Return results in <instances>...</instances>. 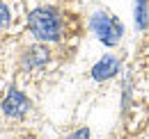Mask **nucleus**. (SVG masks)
I'll use <instances>...</instances> for the list:
<instances>
[{"label":"nucleus","instance_id":"1","mask_svg":"<svg viewBox=\"0 0 149 139\" xmlns=\"http://www.w3.org/2000/svg\"><path fill=\"white\" fill-rule=\"evenodd\" d=\"M28 25L39 41H57L62 34V18L55 9H46V7L35 9L28 16Z\"/></svg>","mask_w":149,"mask_h":139},{"label":"nucleus","instance_id":"2","mask_svg":"<svg viewBox=\"0 0 149 139\" xmlns=\"http://www.w3.org/2000/svg\"><path fill=\"white\" fill-rule=\"evenodd\" d=\"M90 28H92V32L99 36V41L103 46H117L122 34H124L122 21L110 16V14H106V12H96L90 18Z\"/></svg>","mask_w":149,"mask_h":139},{"label":"nucleus","instance_id":"3","mask_svg":"<svg viewBox=\"0 0 149 139\" xmlns=\"http://www.w3.org/2000/svg\"><path fill=\"white\" fill-rule=\"evenodd\" d=\"M28 109H30V100L21 94L19 89H9L5 100H2V112L7 116H12V119H23L28 114Z\"/></svg>","mask_w":149,"mask_h":139},{"label":"nucleus","instance_id":"4","mask_svg":"<svg viewBox=\"0 0 149 139\" xmlns=\"http://www.w3.org/2000/svg\"><path fill=\"white\" fill-rule=\"evenodd\" d=\"M122 66V62L115 57V55H103L96 64L92 66V78L103 82V80H110L112 75H117V71Z\"/></svg>","mask_w":149,"mask_h":139},{"label":"nucleus","instance_id":"5","mask_svg":"<svg viewBox=\"0 0 149 139\" xmlns=\"http://www.w3.org/2000/svg\"><path fill=\"white\" fill-rule=\"evenodd\" d=\"M46 62H48V50L41 46H35L25 52V66L28 69H41Z\"/></svg>","mask_w":149,"mask_h":139},{"label":"nucleus","instance_id":"6","mask_svg":"<svg viewBox=\"0 0 149 139\" xmlns=\"http://www.w3.org/2000/svg\"><path fill=\"white\" fill-rule=\"evenodd\" d=\"M133 16H135V28L138 30H147V25H149V0H135Z\"/></svg>","mask_w":149,"mask_h":139},{"label":"nucleus","instance_id":"7","mask_svg":"<svg viewBox=\"0 0 149 139\" xmlns=\"http://www.w3.org/2000/svg\"><path fill=\"white\" fill-rule=\"evenodd\" d=\"M7 23H9V9L5 2H0V28H5Z\"/></svg>","mask_w":149,"mask_h":139},{"label":"nucleus","instance_id":"8","mask_svg":"<svg viewBox=\"0 0 149 139\" xmlns=\"http://www.w3.org/2000/svg\"><path fill=\"white\" fill-rule=\"evenodd\" d=\"M69 139H90V130H87V128H80V130H76Z\"/></svg>","mask_w":149,"mask_h":139}]
</instances>
